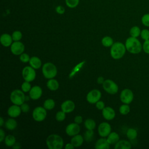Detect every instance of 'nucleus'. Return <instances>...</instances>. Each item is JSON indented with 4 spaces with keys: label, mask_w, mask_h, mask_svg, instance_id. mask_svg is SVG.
<instances>
[{
    "label": "nucleus",
    "mask_w": 149,
    "mask_h": 149,
    "mask_svg": "<svg viewBox=\"0 0 149 149\" xmlns=\"http://www.w3.org/2000/svg\"><path fill=\"white\" fill-rule=\"evenodd\" d=\"M127 51L132 54H138L143 50V44L137 38L129 37L125 43Z\"/></svg>",
    "instance_id": "1"
},
{
    "label": "nucleus",
    "mask_w": 149,
    "mask_h": 149,
    "mask_svg": "<svg viewBox=\"0 0 149 149\" xmlns=\"http://www.w3.org/2000/svg\"><path fill=\"white\" fill-rule=\"evenodd\" d=\"M125 45L121 42H115L111 47L110 54L114 59H119L125 54L126 51Z\"/></svg>",
    "instance_id": "2"
},
{
    "label": "nucleus",
    "mask_w": 149,
    "mask_h": 149,
    "mask_svg": "<svg viewBox=\"0 0 149 149\" xmlns=\"http://www.w3.org/2000/svg\"><path fill=\"white\" fill-rule=\"evenodd\" d=\"M63 143V139L56 134H50L46 139V144L49 149H62Z\"/></svg>",
    "instance_id": "3"
},
{
    "label": "nucleus",
    "mask_w": 149,
    "mask_h": 149,
    "mask_svg": "<svg viewBox=\"0 0 149 149\" xmlns=\"http://www.w3.org/2000/svg\"><path fill=\"white\" fill-rule=\"evenodd\" d=\"M42 73L45 78L47 79H53L57 74V68L54 63L47 62L42 66Z\"/></svg>",
    "instance_id": "4"
},
{
    "label": "nucleus",
    "mask_w": 149,
    "mask_h": 149,
    "mask_svg": "<svg viewBox=\"0 0 149 149\" xmlns=\"http://www.w3.org/2000/svg\"><path fill=\"white\" fill-rule=\"evenodd\" d=\"M10 100L13 104L20 106L26 101V95L22 90L16 89L11 92Z\"/></svg>",
    "instance_id": "5"
},
{
    "label": "nucleus",
    "mask_w": 149,
    "mask_h": 149,
    "mask_svg": "<svg viewBox=\"0 0 149 149\" xmlns=\"http://www.w3.org/2000/svg\"><path fill=\"white\" fill-rule=\"evenodd\" d=\"M104 90L109 94H115L118 93L119 87L118 84L111 79L105 80L102 84Z\"/></svg>",
    "instance_id": "6"
},
{
    "label": "nucleus",
    "mask_w": 149,
    "mask_h": 149,
    "mask_svg": "<svg viewBox=\"0 0 149 149\" xmlns=\"http://www.w3.org/2000/svg\"><path fill=\"white\" fill-rule=\"evenodd\" d=\"M47 115V109L44 107L40 106L36 107L32 113L33 118L38 122L43 121L46 118Z\"/></svg>",
    "instance_id": "7"
},
{
    "label": "nucleus",
    "mask_w": 149,
    "mask_h": 149,
    "mask_svg": "<svg viewBox=\"0 0 149 149\" xmlns=\"http://www.w3.org/2000/svg\"><path fill=\"white\" fill-rule=\"evenodd\" d=\"M22 74L24 81L29 82L33 81L36 77V72L35 71V69L32 68L31 66H25L22 70Z\"/></svg>",
    "instance_id": "8"
},
{
    "label": "nucleus",
    "mask_w": 149,
    "mask_h": 149,
    "mask_svg": "<svg viewBox=\"0 0 149 149\" xmlns=\"http://www.w3.org/2000/svg\"><path fill=\"white\" fill-rule=\"evenodd\" d=\"M134 99V94L129 88H125L120 94V100L123 104H130Z\"/></svg>",
    "instance_id": "9"
},
{
    "label": "nucleus",
    "mask_w": 149,
    "mask_h": 149,
    "mask_svg": "<svg viewBox=\"0 0 149 149\" xmlns=\"http://www.w3.org/2000/svg\"><path fill=\"white\" fill-rule=\"evenodd\" d=\"M101 97V93L97 89H93L89 91L86 95L87 101L91 104H94L98 102Z\"/></svg>",
    "instance_id": "10"
},
{
    "label": "nucleus",
    "mask_w": 149,
    "mask_h": 149,
    "mask_svg": "<svg viewBox=\"0 0 149 149\" xmlns=\"http://www.w3.org/2000/svg\"><path fill=\"white\" fill-rule=\"evenodd\" d=\"M98 132L101 137H106L111 132V126L106 122L101 123L98 127Z\"/></svg>",
    "instance_id": "11"
},
{
    "label": "nucleus",
    "mask_w": 149,
    "mask_h": 149,
    "mask_svg": "<svg viewBox=\"0 0 149 149\" xmlns=\"http://www.w3.org/2000/svg\"><path fill=\"white\" fill-rule=\"evenodd\" d=\"M10 51L13 55H20L24 51V45L20 41H14L10 45Z\"/></svg>",
    "instance_id": "12"
},
{
    "label": "nucleus",
    "mask_w": 149,
    "mask_h": 149,
    "mask_svg": "<svg viewBox=\"0 0 149 149\" xmlns=\"http://www.w3.org/2000/svg\"><path fill=\"white\" fill-rule=\"evenodd\" d=\"M79 124H77L75 122L71 123L67 125L65 129L66 133L69 136H74L76 134H78L80 131V127L79 125Z\"/></svg>",
    "instance_id": "13"
},
{
    "label": "nucleus",
    "mask_w": 149,
    "mask_h": 149,
    "mask_svg": "<svg viewBox=\"0 0 149 149\" xmlns=\"http://www.w3.org/2000/svg\"><path fill=\"white\" fill-rule=\"evenodd\" d=\"M42 90L39 86H34L31 87L29 91V97L33 100H38L42 95Z\"/></svg>",
    "instance_id": "14"
},
{
    "label": "nucleus",
    "mask_w": 149,
    "mask_h": 149,
    "mask_svg": "<svg viewBox=\"0 0 149 149\" xmlns=\"http://www.w3.org/2000/svg\"><path fill=\"white\" fill-rule=\"evenodd\" d=\"M61 110L66 113H70L74 110L75 104L72 100H66L63 101L61 105Z\"/></svg>",
    "instance_id": "15"
},
{
    "label": "nucleus",
    "mask_w": 149,
    "mask_h": 149,
    "mask_svg": "<svg viewBox=\"0 0 149 149\" xmlns=\"http://www.w3.org/2000/svg\"><path fill=\"white\" fill-rule=\"evenodd\" d=\"M22 112V109L21 108L19 105L13 104L11 105L10 107H9L7 111L8 115L10 117V118H17L18 117Z\"/></svg>",
    "instance_id": "16"
},
{
    "label": "nucleus",
    "mask_w": 149,
    "mask_h": 149,
    "mask_svg": "<svg viewBox=\"0 0 149 149\" xmlns=\"http://www.w3.org/2000/svg\"><path fill=\"white\" fill-rule=\"evenodd\" d=\"M102 115L104 118L107 120H111L115 117V111L111 107H106L102 110Z\"/></svg>",
    "instance_id": "17"
},
{
    "label": "nucleus",
    "mask_w": 149,
    "mask_h": 149,
    "mask_svg": "<svg viewBox=\"0 0 149 149\" xmlns=\"http://www.w3.org/2000/svg\"><path fill=\"white\" fill-rule=\"evenodd\" d=\"M13 39L12 36L8 33H4L1 35L0 37V42L1 44L5 47H8L12 45L13 43Z\"/></svg>",
    "instance_id": "18"
},
{
    "label": "nucleus",
    "mask_w": 149,
    "mask_h": 149,
    "mask_svg": "<svg viewBox=\"0 0 149 149\" xmlns=\"http://www.w3.org/2000/svg\"><path fill=\"white\" fill-rule=\"evenodd\" d=\"M110 145L111 144L107 140V139L102 137L96 141L95 148L96 149H109L110 148Z\"/></svg>",
    "instance_id": "19"
},
{
    "label": "nucleus",
    "mask_w": 149,
    "mask_h": 149,
    "mask_svg": "<svg viewBox=\"0 0 149 149\" xmlns=\"http://www.w3.org/2000/svg\"><path fill=\"white\" fill-rule=\"evenodd\" d=\"M131 147V143L126 140H119L114 146L115 149H130Z\"/></svg>",
    "instance_id": "20"
},
{
    "label": "nucleus",
    "mask_w": 149,
    "mask_h": 149,
    "mask_svg": "<svg viewBox=\"0 0 149 149\" xmlns=\"http://www.w3.org/2000/svg\"><path fill=\"white\" fill-rule=\"evenodd\" d=\"M84 140V137L81 135L78 134L72 137L70 143L74 147H79L83 144Z\"/></svg>",
    "instance_id": "21"
},
{
    "label": "nucleus",
    "mask_w": 149,
    "mask_h": 149,
    "mask_svg": "<svg viewBox=\"0 0 149 149\" xmlns=\"http://www.w3.org/2000/svg\"><path fill=\"white\" fill-rule=\"evenodd\" d=\"M30 65L35 69L40 68L42 66V62L41 59L37 56H32L29 61Z\"/></svg>",
    "instance_id": "22"
},
{
    "label": "nucleus",
    "mask_w": 149,
    "mask_h": 149,
    "mask_svg": "<svg viewBox=\"0 0 149 149\" xmlns=\"http://www.w3.org/2000/svg\"><path fill=\"white\" fill-rule=\"evenodd\" d=\"M59 86L58 81L56 80L53 79H48L47 82V87L51 91H56L58 89Z\"/></svg>",
    "instance_id": "23"
},
{
    "label": "nucleus",
    "mask_w": 149,
    "mask_h": 149,
    "mask_svg": "<svg viewBox=\"0 0 149 149\" xmlns=\"http://www.w3.org/2000/svg\"><path fill=\"white\" fill-rule=\"evenodd\" d=\"M5 127L9 130H13L15 129L17 126V123L15 119H14L13 118H11L8 119L5 123Z\"/></svg>",
    "instance_id": "24"
},
{
    "label": "nucleus",
    "mask_w": 149,
    "mask_h": 149,
    "mask_svg": "<svg viewBox=\"0 0 149 149\" xmlns=\"http://www.w3.org/2000/svg\"><path fill=\"white\" fill-rule=\"evenodd\" d=\"M86 63V61H83L80 62H79V63H77L72 70V71L70 72V73H69V77L70 79L72 78L76 73H77L80 69L83 67V66L84 65V64Z\"/></svg>",
    "instance_id": "25"
},
{
    "label": "nucleus",
    "mask_w": 149,
    "mask_h": 149,
    "mask_svg": "<svg viewBox=\"0 0 149 149\" xmlns=\"http://www.w3.org/2000/svg\"><path fill=\"white\" fill-rule=\"evenodd\" d=\"M107 140L110 144H115L119 140V136L116 132H112L107 136Z\"/></svg>",
    "instance_id": "26"
},
{
    "label": "nucleus",
    "mask_w": 149,
    "mask_h": 149,
    "mask_svg": "<svg viewBox=\"0 0 149 149\" xmlns=\"http://www.w3.org/2000/svg\"><path fill=\"white\" fill-rule=\"evenodd\" d=\"M137 131L134 128H129L126 131V136L130 140L136 139L137 137Z\"/></svg>",
    "instance_id": "27"
},
{
    "label": "nucleus",
    "mask_w": 149,
    "mask_h": 149,
    "mask_svg": "<svg viewBox=\"0 0 149 149\" xmlns=\"http://www.w3.org/2000/svg\"><path fill=\"white\" fill-rule=\"evenodd\" d=\"M141 29L137 26H134L132 27L129 30V34L131 37L137 38L140 36L141 33Z\"/></svg>",
    "instance_id": "28"
},
{
    "label": "nucleus",
    "mask_w": 149,
    "mask_h": 149,
    "mask_svg": "<svg viewBox=\"0 0 149 149\" xmlns=\"http://www.w3.org/2000/svg\"><path fill=\"white\" fill-rule=\"evenodd\" d=\"M4 141L5 144L8 147H12L16 142L15 137L12 134H8L6 136Z\"/></svg>",
    "instance_id": "29"
},
{
    "label": "nucleus",
    "mask_w": 149,
    "mask_h": 149,
    "mask_svg": "<svg viewBox=\"0 0 149 149\" xmlns=\"http://www.w3.org/2000/svg\"><path fill=\"white\" fill-rule=\"evenodd\" d=\"M55 106V102L53 99H51V98L47 99L44 102L43 107L47 110H51L54 108Z\"/></svg>",
    "instance_id": "30"
},
{
    "label": "nucleus",
    "mask_w": 149,
    "mask_h": 149,
    "mask_svg": "<svg viewBox=\"0 0 149 149\" xmlns=\"http://www.w3.org/2000/svg\"><path fill=\"white\" fill-rule=\"evenodd\" d=\"M101 43L103 46L105 47H111L114 42L112 37H111L110 36H105L102 38L101 40Z\"/></svg>",
    "instance_id": "31"
},
{
    "label": "nucleus",
    "mask_w": 149,
    "mask_h": 149,
    "mask_svg": "<svg viewBox=\"0 0 149 149\" xmlns=\"http://www.w3.org/2000/svg\"><path fill=\"white\" fill-rule=\"evenodd\" d=\"M84 126L87 129L94 130L96 126V123L93 119H87L84 121Z\"/></svg>",
    "instance_id": "32"
},
{
    "label": "nucleus",
    "mask_w": 149,
    "mask_h": 149,
    "mask_svg": "<svg viewBox=\"0 0 149 149\" xmlns=\"http://www.w3.org/2000/svg\"><path fill=\"white\" fill-rule=\"evenodd\" d=\"M129 105V104H123L122 105H121L119 108V113L123 115H126L128 114L130 111V108Z\"/></svg>",
    "instance_id": "33"
},
{
    "label": "nucleus",
    "mask_w": 149,
    "mask_h": 149,
    "mask_svg": "<svg viewBox=\"0 0 149 149\" xmlns=\"http://www.w3.org/2000/svg\"><path fill=\"white\" fill-rule=\"evenodd\" d=\"M94 137V132L93 130H88L87 129V130L85 132L84 134V139L85 141L87 142L91 141L93 140V138Z\"/></svg>",
    "instance_id": "34"
},
{
    "label": "nucleus",
    "mask_w": 149,
    "mask_h": 149,
    "mask_svg": "<svg viewBox=\"0 0 149 149\" xmlns=\"http://www.w3.org/2000/svg\"><path fill=\"white\" fill-rule=\"evenodd\" d=\"M79 2L80 0H65L66 5L69 8H74L77 7Z\"/></svg>",
    "instance_id": "35"
},
{
    "label": "nucleus",
    "mask_w": 149,
    "mask_h": 149,
    "mask_svg": "<svg viewBox=\"0 0 149 149\" xmlns=\"http://www.w3.org/2000/svg\"><path fill=\"white\" fill-rule=\"evenodd\" d=\"M66 118V113L63 111H59L55 115V119L58 122H62Z\"/></svg>",
    "instance_id": "36"
},
{
    "label": "nucleus",
    "mask_w": 149,
    "mask_h": 149,
    "mask_svg": "<svg viewBox=\"0 0 149 149\" xmlns=\"http://www.w3.org/2000/svg\"><path fill=\"white\" fill-rule=\"evenodd\" d=\"M12 37L13 41H20L22 38V33L20 31L16 30L12 33Z\"/></svg>",
    "instance_id": "37"
},
{
    "label": "nucleus",
    "mask_w": 149,
    "mask_h": 149,
    "mask_svg": "<svg viewBox=\"0 0 149 149\" xmlns=\"http://www.w3.org/2000/svg\"><path fill=\"white\" fill-rule=\"evenodd\" d=\"M31 86L30 83V82L24 81L21 85V90L24 92V93H27L29 92L30 89L31 88Z\"/></svg>",
    "instance_id": "38"
},
{
    "label": "nucleus",
    "mask_w": 149,
    "mask_h": 149,
    "mask_svg": "<svg viewBox=\"0 0 149 149\" xmlns=\"http://www.w3.org/2000/svg\"><path fill=\"white\" fill-rule=\"evenodd\" d=\"M141 22L145 27H149V13L143 15L141 18Z\"/></svg>",
    "instance_id": "39"
},
{
    "label": "nucleus",
    "mask_w": 149,
    "mask_h": 149,
    "mask_svg": "<svg viewBox=\"0 0 149 149\" xmlns=\"http://www.w3.org/2000/svg\"><path fill=\"white\" fill-rule=\"evenodd\" d=\"M140 37L144 41L149 40V30L147 29H144L141 30Z\"/></svg>",
    "instance_id": "40"
},
{
    "label": "nucleus",
    "mask_w": 149,
    "mask_h": 149,
    "mask_svg": "<svg viewBox=\"0 0 149 149\" xmlns=\"http://www.w3.org/2000/svg\"><path fill=\"white\" fill-rule=\"evenodd\" d=\"M30 59V56L26 53L23 52L21 55H20V60L23 63L29 62Z\"/></svg>",
    "instance_id": "41"
},
{
    "label": "nucleus",
    "mask_w": 149,
    "mask_h": 149,
    "mask_svg": "<svg viewBox=\"0 0 149 149\" xmlns=\"http://www.w3.org/2000/svg\"><path fill=\"white\" fill-rule=\"evenodd\" d=\"M143 51L144 53L149 54V40L144 41L143 43Z\"/></svg>",
    "instance_id": "42"
},
{
    "label": "nucleus",
    "mask_w": 149,
    "mask_h": 149,
    "mask_svg": "<svg viewBox=\"0 0 149 149\" xmlns=\"http://www.w3.org/2000/svg\"><path fill=\"white\" fill-rule=\"evenodd\" d=\"M55 11L59 15H62L65 12V9L63 6L61 5H58L55 8Z\"/></svg>",
    "instance_id": "43"
},
{
    "label": "nucleus",
    "mask_w": 149,
    "mask_h": 149,
    "mask_svg": "<svg viewBox=\"0 0 149 149\" xmlns=\"http://www.w3.org/2000/svg\"><path fill=\"white\" fill-rule=\"evenodd\" d=\"M95 107L98 110H102L105 107V104L102 101L99 100L98 102L95 103Z\"/></svg>",
    "instance_id": "44"
},
{
    "label": "nucleus",
    "mask_w": 149,
    "mask_h": 149,
    "mask_svg": "<svg viewBox=\"0 0 149 149\" xmlns=\"http://www.w3.org/2000/svg\"><path fill=\"white\" fill-rule=\"evenodd\" d=\"M20 108L22 109V112L24 113H27V112L29 111V109H30L29 105L26 103H23V104H22L20 105Z\"/></svg>",
    "instance_id": "45"
},
{
    "label": "nucleus",
    "mask_w": 149,
    "mask_h": 149,
    "mask_svg": "<svg viewBox=\"0 0 149 149\" xmlns=\"http://www.w3.org/2000/svg\"><path fill=\"white\" fill-rule=\"evenodd\" d=\"M74 121L75 123H76L77 124H80L83 122V118L80 115H77L74 117Z\"/></svg>",
    "instance_id": "46"
},
{
    "label": "nucleus",
    "mask_w": 149,
    "mask_h": 149,
    "mask_svg": "<svg viewBox=\"0 0 149 149\" xmlns=\"http://www.w3.org/2000/svg\"><path fill=\"white\" fill-rule=\"evenodd\" d=\"M5 133L2 129H0V142H2L5 138Z\"/></svg>",
    "instance_id": "47"
},
{
    "label": "nucleus",
    "mask_w": 149,
    "mask_h": 149,
    "mask_svg": "<svg viewBox=\"0 0 149 149\" xmlns=\"http://www.w3.org/2000/svg\"><path fill=\"white\" fill-rule=\"evenodd\" d=\"M105 80L104 77L102 76H99L97 79V83L99 84H102L104 82Z\"/></svg>",
    "instance_id": "48"
},
{
    "label": "nucleus",
    "mask_w": 149,
    "mask_h": 149,
    "mask_svg": "<svg viewBox=\"0 0 149 149\" xmlns=\"http://www.w3.org/2000/svg\"><path fill=\"white\" fill-rule=\"evenodd\" d=\"M65 148L66 149H73L74 148V147L73 146V145L70 143H67L65 146Z\"/></svg>",
    "instance_id": "49"
},
{
    "label": "nucleus",
    "mask_w": 149,
    "mask_h": 149,
    "mask_svg": "<svg viewBox=\"0 0 149 149\" xmlns=\"http://www.w3.org/2000/svg\"><path fill=\"white\" fill-rule=\"evenodd\" d=\"M12 147H13V148H14V149H19V148H20L21 147V146H20V143L16 142L15 144L12 146Z\"/></svg>",
    "instance_id": "50"
},
{
    "label": "nucleus",
    "mask_w": 149,
    "mask_h": 149,
    "mask_svg": "<svg viewBox=\"0 0 149 149\" xmlns=\"http://www.w3.org/2000/svg\"><path fill=\"white\" fill-rule=\"evenodd\" d=\"M3 123H4V120L2 117H1L0 118V126L2 127L3 125Z\"/></svg>",
    "instance_id": "51"
}]
</instances>
